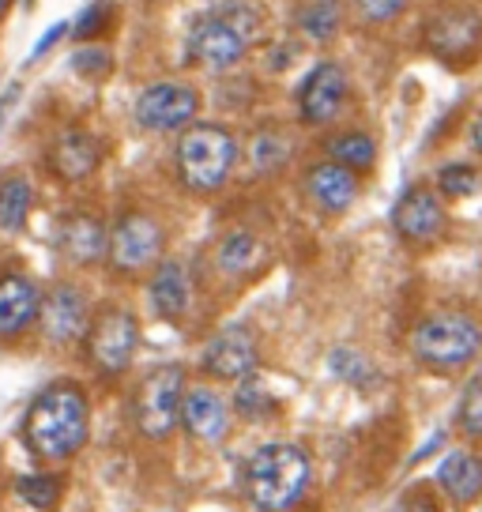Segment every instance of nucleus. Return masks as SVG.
Wrapping results in <instances>:
<instances>
[{"instance_id": "20e7f679", "label": "nucleus", "mask_w": 482, "mask_h": 512, "mask_svg": "<svg viewBox=\"0 0 482 512\" xmlns=\"http://www.w3.org/2000/svg\"><path fill=\"white\" fill-rule=\"evenodd\" d=\"M174 162L177 177L189 192H219L238 166V140L223 125H185Z\"/></svg>"}, {"instance_id": "f3484780", "label": "nucleus", "mask_w": 482, "mask_h": 512, "mask_svg": "<svg viewBox=\"0 0 482 512\" xmlns=\"http://www.w3.org/2000/svg\"><path fill=\"white\" fill-rule=\"evenodd\" d=\"M98 166H102V144L91 132H83V128H68L49 147V170L61 181H68V185L87 181Z\"/></svg>"}, {"instance_id": "9d476101", "label": "nucleus", "mask_w": 482, "mask_h": 512, "mask_svg": "<svg viewBox=\"0 0 482 512\" xmlns=\"http://www.w3.org/2000/svg\"><path fill=\"white\" fill-rule=\"evenodd\" d=\"M298 117L306 125H332L347 102V72L336 61H321L309 68V76L298 83Z\"/></svg>"}, {"instance_id": "2f4dec72", "label": "nucleus", "mask_w": 482, "mask_h": 512, "mask_svg": "<svg viewBox=\"0 0 482 512\" xmlns=\"http://www.w3.org/2000/svg\"><path fill=\"white\" fill-rule=\"evenodd\" d=\"M328 366H332V373H336L339 381H347V384H370L373 381L370 362H366L358 351H351V347H339V351H332Z\"/></svg>"}, {"instance_id": "a878e982", "label": "nucleus", "mask_w": 482, "mask_h": 512, "mask_svg": "<svg viewBox=\"0 0 482 512\" xmlns=\"http://www.w3.org/2000/svg\"><path fill=\"white\" fill-rule=\"evenodd\" d=\"M339 23H343V12H339L336 0H321V4H309L306 12L298 16V27L306 38L313 42H332L339 34Z\"/></svg>"}, {"instance_id": "423d86ee", "label": "nucleus", "mask_w": 482, "mask_h": 512, "mask_svg": "<svg viewBox=\"0 0 482 512\" xmlns=\"http://www.w3.org/2000/svg\"><path fill=\"white\" fill-rule=\"evenodd\" d=\"M185 388H189V381H185V369L181 366H159L147 373L140 388H136V400H132V418H136L140 437L166 441L177 430Z\"/></svg>"}, {"instance_id": "393cba45", "label": "nucleus", "mask_w": 482, "mask_h": 512, "mask_svg": "<svg viewBox=\"0 0 482 512\" xmlns=\"http://www.w3.org/2000/svg\"><path fill=\"white\" fill-rule=\"evenodd\" d=\"M19 497L31 505L34 512H53L61 505V494H65V482L57 479V475H46V471H38V475H23L16 482Z\"/></svg>"}, {"instance_id": "f257e3e1", "label": "nucleus", "mask_w": 482, "mask_h": 512, "mask_svg": "<svg viewBox=\"0 0 482 512\" xmlns=\"http://www.w3.org/2000/svg\"><path fill=\"white\" fill-rule=\"evenodd\" d=\"M91 437V403L72 381L42 388L23 415V445L42 464H65Z\"/></svg>"}, {"instance_id": "ea45409f", "label": "nucleus", "mask_w": 482, "mask_h": 512, "mask_svg": "<svg viewBox=\"0 0 482 512\" xmlns=\"http://www.w3.org/2000/svg\"><path fill=\"white\" fill-rule=\"evenodd\" d=\"M8 8H12V0H0V19L8 16Z\"/></svg>"}, {"instance_id": "4c0bfd02", "label": "nucleus", "mask_w": 482, "mask_h": 512, "mask_svg": "<svg viewBox=\"0 0 482 512\" xmlns=\"http://www.w3.org/2000/svg\"><path fill=\"white\" fill-rule=\"evenodd\" d=\"M19 102V83H8V91H4V98H0V128H4V121H8V113L16 110Z\"/></svg>"}, {"instance_id": "9b49d317", "label": "nucleus", "mask_w": 482, "mask_h": 512, "mask_svg": "<svg viewBox=\"0 0 482 512\" xmlns=\"http://www.w3.org/2000/svg\"><path fill=\"white\" fill-rule=\"evenodd\" d=\"M200 366L208 377L215 381H241V377H253L260 366V351H257V339L249 328L241 324H230L223 332H215L208 339V347L200 354Z\"/></svg>"}, {"instance_id": "0eeeda50", "label": "nucleus", "mask_w": 482, "mask_h": 512, "mask_svg": "<svg viewBox=\"0 0 482 512\" xmlns=\"http://www.w3.org/2000/svg\"><path fill=\"white\" fill-rule=\"evenodd\" d=\"M162 249H166V234H162L159 219L144 215V211L121 215L117 226L106 234V260L117 275L147 272L151 264L162 260Z\"/></svg>"}, {"instance_id": "f704fd0d", "label": "nucleus", "mask_w": 482, "mask_h": 512, "mask_svg": "<svg viewBox=\"0 0 482 512\" xmlns=\"http://www.w3.org/2000/svg\"><path fill=\"white\" fill-rule=\"evenodd\" d=\"M72 68H76L80 76H106V72L113 68L110 49H102V46H83V49H76V57H72Z\"/></svg>"}, {"instance_id": "6ab92c4d", "label": "nucleus", "mask_w": 482, "mask_h": 512, "mask_svg": "<svg viewBox=\"0 0 482 512\" xmlns=\"http://www.w3.org/2000/svg\"><path fill=\"white\" fill-rule=\"evenodd\" d=\"M306 192L324 215H339V211H347L358 200V174L339 166V162L324 159L317 166H309Z\"/></svg>"}, {"instance_id": "4468645a", "label": "nucleus", "mask_w": 482, "mask_h": 512, "mask_svg": "<svg viewBox=\"0 0 482 512\" xmlns=\"http://www.w3.org/2000/svg\"><path fill=\"white\" fill-rule=\"evenodd\" d=\"M106 226L91 211H68L61 215V223L53 230V249L72 260L76 268H91L106 260Z\"/></svg>"}, {"instance_id": "b1692460", "label": "nucleus", "mask_w": 482, "mask_h": 512, "mask_svg": "<svg viewBox=\"0 0 482 512\" xmlns=\"http://www.w3.org/2000/svg\"><path fill=\"white\" fill-rule=\"evenodd\" d=\"M328 159L339 162V166H347L354 174H362V170H373V162H377V144H373L370 132H362V128H347V132H336L328 144Z\"/></svg>"}, {"instance_id": "f8f14e48", "label": "nucleus", "mask_w": 482, "mask_h": 512, "mask_svg": "<svg viewBox=\"0 0 482 512\" xmlns=\"http://www.w3.org/2000/svg\"><path fill=\"white\" fill-rule=\"evenodd\" d=\"M392 226H396V234L407 245H418V249L434 245L445 234V204H441V196L434 189L411 185L392 208Z\"/></svg>"}, {"instance_id": "5701e85b", "label": "nucleus", "mask_w": 482, "mask_h": 512, "mask_svg": "<svg viewBox=\"0 0 482 512\" xmlns=\"http://www.w3.org/2000/svg\"><path fill=\"white\" fill-rule=\"evenodd\" d=\"M34 204V185L23 174L0 177V234H19Z\"/></svg>"}, {"instance_id": "6e6552de", "label": "nucleus", "mask_w": 482, "mask_h": 512, "mask_svg": "<svg viewBox=\"0 0 482 512\" xmlns=\"http://www.w3.org/2000/svg\"><path fill=\"white\" fill-rule=\"evenodd\" d=\"M196 110H200L196 87L177 80H162L140 91L132 113H136V125L147 128V132H181L185 125L196 121Z\"/></svg>"}, {"instance_id": "ddd939ff", "label": "nucleus", "mask_w": 482, "mask_h": 512, "mask_svg": "<svg viewBox=\"0 0 482 512\" xmlns=\"http://www.w3.org/2000/svg\"><path fill=\"white\" fill-rule=\"evenodd\" d=\"M245 49L249 42L241 38V31H234L223 16H215V12H204V16L193 23V31H189V53H193L196 64H204L208 72H226V68H234V64L245 57Z\"/></svg>"}, {"instance_id": "473e14b6", "label": "nucleus", "mask_w": 482, "mask_h": 512, "mask_svg": "<svg viewBox=\"0 0 482 512\" xmlns=\"http://www.w3.org/2000/svg\"><path fill=\"white\" fill-rule=\"evenodd\" d=\"M403 4L407 0H354V12L362 23H370V27H385L392 19L403 12Z\"/></svg>"}, {"instance_id": "4be33fe9", "label": "nucleus", "mask_w": 482, "mask_h": 512, "mask_svg": "<svg viewBox=\"0 0 482 512\" xmlns=\"http://www.w3.org/2000/svg\"><path fill=\"white\" fill-rule=\"evenodd\" d=\"M215 260H219V268H223L226 275H234V279L253 275L260 264H264V241H260L253 230H230V234L219 241Z\"/></svg>"}, {"instance_id": "58836bf2", "label": "nucleus", "mask_w": 482, "mask_h": 512, "mask_svg": "<svg viewBox=\"0 0 482 512\" xmlns=\"http://www.w3.org/2000/svg\"><path fill=\"white\" fill-rule=\"evenodd\" d=\"M441 445H445V433H434V437H430V441H426V445H422V448L415 452V456H411V464H422V460H426L430 452H437Z\"/></svg>"}, {"instance_id": "c756f323", "label": "nucleus", "mask_w": 482, "mask_h": 512, "mask_svg": "<svg viewBox=\"0 0 482 512\" xmlns=\"http://www.w3.org/2000/svg\"><path fill=\"white\" fill-rule=\"evenodd\" d=\"M456 426L464 430V437H482V377L475 373L471 381L464 384V396H460V407H456Z\"/></svg>"}, {"instance_id": "e433bc0d", "label": "nucleus", "mask_w": 482, "mask_h": 512, "mask_svg": "<svg viewBox=\"0 0 482 512\" xmlns=\"http://www.w3.org/2000/svg\"><path fill=\"white\" fill-rule=\"evenodd\" d=\"M392 512H437L434 509V501L426 494H407V497H400L396 505H392Z\"/></svg>"}, {"instance_id": "2eb2a0df", "label": "nucleus", "mask_w": 482, "mask_h": 512, "mask_svg": "<svg viewBox=\"0 0 482 512\" xmlns=\"http://www.w3.org/2000/svg\"><path fill=\"white\" fill-rule=\"evenodd\" d=\"M87 317H91L87 298L72 283L49 287L42 294V302H38V320H42V332H46L49 343H72V339H80L83 328H87Z\"/></svg>"}, {"instance_id": "f03ea898", "label": "nucleus", "mask_w": 482, "mask_h": 512, "mask_svg": "<svg viewBox=\"0 0 482 512\" xmlns=\"http://www.w3.org/2000/svg\"><path fill=\"white\" fill-rule=\"evenodd\" d=\"M241 486L260 512H290L313 486V460L302 445L272 441L249 456Z\"/></svg>"}, {"instance_id": "c85d7f7f", "label": "nucleus", "mask_w": 482, "mask_h": 512, "mask_svg": "<svg viewBox=\"0 0 482 512\" xmlns=\"http://www.w3.org/2000/svg\"><path fill=\"white\" fill-rule=\"evenodd\" d=\"M211 12H215V16H223L234 31H241L245 42H253V38L260 34V12L249 4V0H215V4H211Z\"/></svg>"}, {"instance_id": "39448f33", "label": "nucleus", "mask_w": 482, "mask_h": 512, "mask_svg": "<svg viewBox=\"0 0 482 512\" xmlns=\"http://www.w3.org/2000/svg\"><path fill=\"white\" fill-rule=\"evenodd\" d=\"M87 358L95 362L102 377H121L140 351V320L125 305H102L83 328Z\"/></svg>"}, {"instance_id": "a19ab883", "label": "nucleus", "mask_w": 482, "mask_h": 512, "mask_svg": "<svg viewBox=\"0 0 482 512\" xmlns=\"http://www.w3.org/2000/svg\"><path fill=\"white\" fill-rule=\"evenodd\" d=\"M27 4H31V0H27Z\"/></svg>"}, {"instance_id": "c9c22d12", "label": "nucleus", "mask_w": 482, "mask_h": 512, "mask_svg": "<svg viewBox=\"0 0 482 512\" xmlns=\"http://www.w3.org/2000/svg\"><path fill=\"white\" fill-rule=\"evenodd\" d=\"M65 34H68V23H53V27H49V31L42 34V38H38V46L31 49V61H38V57H46L49 49L57 46V42H61Z\"/></svg>"}, {"instance_id": "72a5a7b5", "label": "nucleus", "mask_w": 482, "mask_h": 512, "mask_svg": "<svg viewBox=\"0 0 482 512\" xmlns=\"http://www.w3.org/2000/svg\"><path fill=\"white\" fill-rule=\"evenodd\" d=\"M110 16H113V8L106 4V0H98V4H91V8H87L76 23H72V34H76L80 42H87V38H98V34L106 31Z\"/></svg>"}, {"instance_id": "7ed1b4c3", "label": "nucleus", "mask_w": 482, "mask_h": 512, "mask_svg": "<svg viewBox=\"0 0 482 512\" xmlns=\"http://www.w3.org/2000/svg\"><path fill=\"white\" fill-rule=\"evenodd\" d=\"M482 328L471 313L441 309L418 320L411 332V358L430 373H460L479 358Z\"/></svg>"}, {"instance_id": "cd10ccee", "label": "nucleus", "mask_w": 482, "mask_h": 512, "mask_svg": "<svg viewBox=\"0 0 482 512\" xmlns=\"http://www.w3.org/2000/svg\"><path fill=\"white\" fill-rule=\"evenodd\" d=\"M475 189H479V170H475L471 162H452V166H441V170H437V192H441V196L467 200Z\"/></svg>"}, {"instance_id": "412c9836", "label": "nucleus", "mask_w": 482, "mask_h": 512, "mask_svg": "<svg viewBox=\"0 0 482 512\" xmlns=\"http://www.w3.org/2000/svg\"><path fill=\"white\" fill-rule=\"evenodd\" d=\"M437 482H441V490L449 497L452 505H475L482 494V464L475 452H467V448H452L449 456L441 460L437 467Z\"/></svg>"}, {"instance_id": "bb28decb", "label": "nucleus", "mask_w": 482, "mask_h": 512, "mask_svg": "<svg viewBox=\"0 0 482 512\" xmlns=\"http://www.w3.org/2000/svg\"><path fill=\"white\" fill-rule=\"evenodd\" d=\"M253 166H257L260 174H275V170H283L290 159V140L283 132H257V140H253Z\"/></svg>"}, {"instance_id": "a211bd4d", "label": "nucleus", "mask_w": 482, "mask_h": 512, "mask_svg": "<svg viewBox=\"0 0 482 512\" xmlns=\"http://www.w3.org/2000/svg\"><path fill=\"white\" fill-rule=\"evenodd\" d=\"M42 290L31 275L4 272L0 275V339H16L38 320Z\"/></svg>"}, {"instance_id": "1a4fd4ad", "label": "nucleus", "mask_w": 482, "mask_h": 512, "mask_svg": "<svg viewBox=\"0 0 482 512\" xmlns=\"http://www.w3.org/2000/svg\"><path fill=\"white\" fill-rule=\"evenodd\" d=\"M479 34H482L479 12L460 4V8L437 12V16L426 23V46H430V53H437L441 61L467 64V61H475V53H479Z\"/></svg>"}, {"instance_id": "aec40b11", "label": "nucleus", "mask_w": 482, "mask_h": 512, "mask_svg": "<svg viewBox=\"0 0 482 512\" xmlns=\"http://www.w3.org/2000/svg\"><path fill=\"white\" fill-rule=\"evenodd\" d=\"M147 298H151V309L162 320H181L189 302H193L189 272L177 260H159L155 272H151V283H147Z\"/></svg>"}, {"instance_id": "dca6fc26", "label": "nucleus", "mask_w": 482, "mask_h": 512, "mask_svg": "<svg viewBox=\"0 0 482 512\" xmlns=\"http://www.w3.org/2000/svg\"><path fill=\"white\" fill-rule=\"evenodd\" d=\"M177 422L200 445H223L226 433H230V407H226V400L215 388L196 384V388H185V396H181V418Z\"/></svg>"}, {"instance_id": "7c9ffc66", "label": "nucleus", "mask_w": 482, "mask_h": 512, "mask_svg": "<svg viewBox=\"0 0 482 512\" xmlns=\"http://www.w3.org/2000/svg\"><path fill=\"white\" fill-rule=\"evenodd\" d=\"M234 411H238L241 418L272 415V396L264 392V384L257 381V373H253V377H241L238 381V392H234Z\"/></svg>"}]
</instances>
